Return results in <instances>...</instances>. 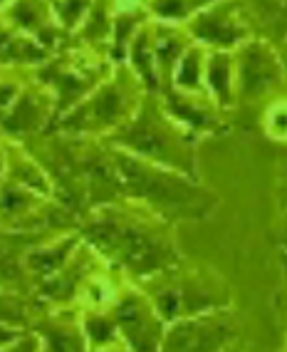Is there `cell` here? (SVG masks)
<instances>
[{
	"label": "cell",
	"instance_id": "5b68a950",
	"mask_svg": "<svg viewBox=\"0 0 287 352\" xmlns=\"http://www.w3.org/2000/svg\"><path fill=\"white\" fill-rule=\"evenodd\" d=\"M119 322H122L126 338L131 340L134 347H139V350L154 347V340H157V322H151V318L144 313V308L134 298L122 302V308H119Z\"/></svg>",
	"mask_w": 287,
	"mask_h": 352
},
{
	"label": "cell",
	"instance_id": "7c38bea8",
	"mask_svg": "<svg viewBox=\"0 0 287 352\" xmlns=\"http://www.w3.org/2000/svg\"><path fill=\"white\" fill-rule=\"evenodd\" d=\"M67 248H69V243L67 245H60L57 251H52V253H43V256H35L32 258V265L38 268V271H50V268H55L57 263H60V258L67 253Z\"/></svg>",
	"mask_w": 287,
	"mask_h": 352
},
{
	"label": "cell",
	"instance_id": "ba28073f",
	"mask_svg": "<svg viewBox=\"0 0 287 352\" xmlns=\"http://www.w3.org/2000/svg\"><path fill=\"white\" fill-rule=\"evenodd\" d=\"M89 112L94 114V122H97V124H106V122H112L114 117L122 112V100H119V95L114 89H106V92H102V95L92 102Z\"/></svg>",
	"mask_w": 287,
	"mask_h": 352
},
{
	"label": "cell",
	"instance_id": "e0dca14e",
	"mask_svg": "<svg viewBox=\"0 0 287 352\" xmlns=\"http://www.w3.org/2000/svg\"><path fill=\"white\" fill-rule=\"evenodd\" d=\"M285 243H287V241H285Z\"/></svg>",
	"mask_w": 287,
	"mask_h": 352
},
{
	"label": "cell",
	"instance_id": "9a60e30c",
	"mask_svg": "<svg viewBox=\"0 0 287 352\" xmlns=\"http://www.w3.org/2000/svg\"><path fill=\"white\" fill-rule=\"evenodd\" d=\"M89 330H92V340H97V342H104V340L112 335V325L106 320H102V318L89 320Z\"/></svg>",
	"mask_w": 287,
	"mask_h": 352
},
{
	"label": "cell",
	"instance_id": "7a4b0ae2",
	"mask_svg": "<svg viewBox=\"0 0 287 352\" xmlns=\"http://www.w3.org/2000/svg\"><path fill=\"white\" fill-rule=\"evenodd\" d=\"M119 171L124 176L131 194L146 199L163 216L196 219V216H203L208 211L206 194H200L196 186L181 182V179L166 176L161 171L144 166V164L126 157H119Z\"/></svg>",
	"mask_w": 287,
	"mask_h": 352
},
{
	"label": "cell",
	"instance_id": "8992f818",
	"mask_svg": "<svg viewBox=\"0 0 287 352\" xmlns=\"http://www.w3.org/2000/svg\"><path fill=\"white\" fill-rule=\"evenodd\" d=\"M124 144L134 146L141 154H149V157H159V159H174V144L169 142V137H163L159 132L151 117H144L137 124L131 126L129 132L124 134Z\"/></svg>",
	"mask_w": 287,
	"mask_h": 352
},
{
	"label": "cell",
	"instance_id": "2e32d148",
	"mask_svg": "<svg viewBox=\"0 0 287 352\" xmlns=\"http://www.w3.org/2000/svg\"><path fill=\"white\" fill-rule=\"evenodd\" d=\"M285 265H287V258H285Z\"/></svg>",
	"mask_w": 287,
	"mask_h": 352
},
{
	"label": "cell",
	"instance_id": "8fae6325",
	"mask_svg": "<svg viewBox=\"0 0 287 352\" xmlns=\"http://www.w3.org/2000/svg\"><path fill=\"white\" fill-rule=\"evenodd\" d=\"M203 0H157V10L161 15H183L191 8H198Z\"/></svg>",
	"mask_w": 287,
	"mask_h": 352
},
{
	"label": "cell",
	"instance_id": "9c48e42d",
	"mask_svg": "<svg viewBox=\"0 0 287 352\" xmlns=\"http://www.w3.org/2000/svg\"><path fill=\"white\" fill-rule=\"evenodd\" d=\"M262 15L270 20V25H287V0H260Z\"/></svg>",
	"mask_w": 287,
	"mask_h": 352
},
{
	"label": "cell",
	"instance_id": "4fadbf2b",
	"mask_svg": "<svg viewBox=\"0 0 287 352\" xmlns=\"http://www.w3.org/2000/svg\"><path fill=\"white\" fill-rule=\"evenodd\" d=\"M144 43H146V40L141 38V40H139V43H137V47H134V60H137L139 69H141V75L146 77V80H149V85H151V87H154L157 82H154V75H151L149 55H144Z\"/></svg>",
	"mask_w": 287,
	"mask_h": 352
},
{
	"label": "cell",
	"instance_id": "277c9868",
	"mask_svg": "<svg viewBox=\"0 0 287 352\" xmlns=\"http://www.w3.org/2000/svg\"><path fill=\"white\" fill-rule=\"evenodd\" d=\"M240 75H243V92L257 95L265 87H270L277 80V65L273 55L260 45H250L243 52V65H240Z\"/></svg>",
	"mask_w": 287,
	"mask_h": 352
},
{
	"label": "cell",
	"instance_id": "30bf717a",
	"mask_svg": "<svg viewBox=\"0 0 287 352\" xmlns=\"http://www.w3.org/2000/svg\"><path fill=\"white\" fill-rule=\"evenodd\" d=\"M211 85L225 100V95H228V60H223V57H216L211 63Z\"/></svg>",
	"mask_w": 287,
	"mask_h": 352
},
{
	"label": "cell",
	"instance_id": "6da1fadb",
	"mask_svg": "<svg viewBox=\"0 0 287 352\" xmlns=\"http://www.w3.org/2000/svg\"><path fill=\"white\" fill-rule=\"evenodd\" d=\"M87 236L104 256L134 273H154L174 263V248L134 221L102 219L87 228Z\"/></svg>",
	"mask_w": 287,
	"mask_h": 352
},
{
	"label": "cell",
	"instance_id": "52a82bcc",
	"mask_svg": "<svg viewBox=\"0 0 287 352\" xmlns=\"http://www.w3.org/2000/svg\"><path fill=\"white\" fill-rule=\"evenodd\" d=\"M194 32L200 40H208V43L216 45H233L243 35V30L228 15L220 13V10H211V13L203 15L194 25Z\"/></svg>",
	"mask_w": 287,
	"mask_h": 352
},
{
	"label": "cell",
	"instance_id": "3957f363",
	"mask_svg": "<svg viewBox=\"0 0 287 352\" xmlns=\"http://www.w3.org/2000/svg\"><path fill=\"white\" fill-rule=\"evenodd\" d=\"M231 338V322L228 318H200L186 320L171 330L166 338L169 350H216Z\"/></svg>",
	"mask_w": 287,
	"mask_h": 352
},
{
	"label": "cell",
	"instance_id": "5bb4252c",
	"mask_svg": "<svg viewBox=\"0 0 287 352\" xmlns=\"http://www.w3.org/2000/svg\"><path fill=\"white\" fill-rule=\"evenodd\" d=\"M198 65H196V55H188L183 60L181 67V85H188V87H196V80H198Z\"/></svg>",
	"mask_w": 287,
	"mask_h": 352
}]
</instances>
